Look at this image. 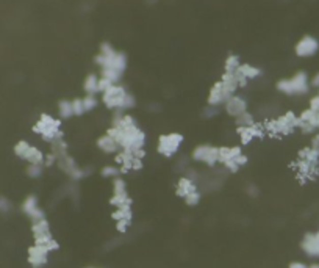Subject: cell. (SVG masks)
<instances>
[{"label":"cell","mask_w":319,"mask_h":268,"mask_svg":"<svg viewBox=\"0 0 319 268\" xmlns=\"http://www.w3.org/2000/svg\"><path fill=\"white\" fill-rule=\"evenodd\" d=\"M105 133L113 137L122 151H130L141 158L146 157L147 135L132 115L116 112L111 119V126L106 129Z\"/></svg>","instance_id":"obj_1"},{"label":"cell","mask_w":319,"mask_h":268,"mask_svg":"<svg viewBox=\"0 0 319 268\" xmlns=\"http://www.w3.org/2000/svg\"><path fill=\"white\" fill-rule=\"evenodd\" d=\"M96 63L100 66V77L110 78L113 84H119L129 60L124 52H118L110 43H102L99 55L96 57Z\"/></svg>","instance_id":"obj_2"},{"label":"cell","mask_w":319,"mask_h":268,"mask_svg":"<svg viewBox=\"0 0 319 268\" xmlns=\"http://www.w3.org/2000/svg\"><path fill=\"white\" fill-rule=\"evenodd\" d=\"M294 168L301 183H308L316 180L319 176V152L314 151L311 146L301 149L299 154H297Z\"/></svg>","instance_id":"obj_3"},{"label":"cell","mask_w":319,"mask_h":268,"mask_svg":"<svg viewBox=\"0 0 319 268\" xmlns=\"http://www.w3.org/2000/svg\"><path fill=\"white\" fill-rule=\"evenodd\" d=\"M102 102L106 109L114 113L132 110L136 104L135 96L119 84H114L113 87H110L108 90L102 93Z\"/></svg>","instance_id":"obj_4"},{"label":"cell","mask_w":319,"mask_h":268,"mask_svg":"<svg viewBox=\"0 0 319 268\" xmlns=\"http://www.w3.org/2000/svg\"><path fill=\"white\" fill-rule=\"evenodd\" d=\"M266 133L274 137H286L299 129V115L294 112H285L283 115L269 119L265 124Z\"/></svg>","instance_id":"obj_5"},{"label":"cell","mask_w":319,"mask_h":268,"mask_svg":"<svg viewBox=\"0 0 319 268\" xmlns=\"http://www.w3.org/2000/svg\"><path fill=\"white\" fill-rule=\"evenodd\" d=\"M249 162L241 146H219V165L228 173H238Z\"/></svg>","instance_id":"obj_6"},{"label":"cell","mask_w":319,"mask_h":268,"mask_svg":"<svg viewBox=\"0 0 319 268\" xmlns=\"http://www.w3.org/2000/svg\"><path fill=\"white\" fill-rule=\"evenodd\" d=\"M33 132L39 135L44 141L52 143L53 140L63 138V129H61V119L55 118L49 113H42L33 126Z\"/></svg>","instance_id":"obj_7"},{"label":"cell","mask_w":319,"mask_h":268,"mask_svg":"<svg viewBox=\"0 0 319 268\" xmlns=\"http://www.w3.org/2000/svg\"><path fill=\"white\" fill-rule=\"evenodd\" d=\"M275 88L286 96H304L310 91V77L305 71H297L294 75L279 80Z\"/></svg>","instance_id":"obj_8"},{"label":"cell","mask_w":319,"mask_h":268,"mask_svg":"<svg viewBox=\"0 0 319 268\" xmlns=\"http://www.w3.org/2000/svg\"><path fill=\"white\" fill-rule=\"evenodd\" d=\"M32 234H33L35 243L44 246L46 250L50 251V254L60 250V243L52 234L50 223L47 221V218H42V220L32 223Z\"/></svg>","instance_id":"obj_9"},{"label":"cell","mask_w":319,"mask_h":268,"mask_svg":"<svg viewBox=\"0 0 319 268\" xmlns=\"http://www.w3.org/2000/svg\"><path fill=\"white\" fill-rule=\"evenodd\" d=\"M185 143V137L179 132H169L158 137L157 141V152L166 158H172L179 154Z\"/></svg>","instance_id":"obj_10"},{"label":"cell","mask_w":319,"mask_h":268,"mask_svg":"<svg viewBox=\"0 0 319 268\" xmlns=\"http://www.w3.org/2000/svg\"><path fill=\"white\" fill-rule=\"evenodd\" d=\"M191 158H193L194 163H200L205 165V167L215 168L219 163V146H215V144H199L191 152Z\"/></svg>","instance_id":"obj_11"},{"label":"cell","mask_w":319,"mask_h":268,"mask_svg":"<svg viewBox=\"0 0 319 268\" xmlns=\"http://www.w3.org/2000/svg\"><path fill=\"white\" fill-rule=\"evenodd\" d=\"M14 154L20 158L27 162L28 165H33V163H38V165H44V158H46V154L42 152L38 146L35 144L25 141V140H20L16 143L14 146Z\"/></svg>","instance_id":"obj_12"},{"label":"cell","mask_w":319,"mask_h":268,"mask_svg":"<svg viewBox=\"0 0 319 268\" xmlns=\"http://www.w3.org/2000/svg\"><path fill=\"white\" fill-rule=\"evenodd\" d=\"M56 167L65 173L72 182H78L84 177H88L91 170L90 168H81L78 167V163L75 162L74 157H71L69 154H66L65 157H61L56 160Z\"/></svg>","instance_id":"obj_13"},{"label":"cell","mask_w":319,"mask_h":268,"mask_svg":"<svg viewBox=\"0 0 319 268\" xmlns=\"http://www.w3.org/2000/svg\"><path fill=\"white\" fill-rule=\"evenodd\" d=\"M113 193L110 198V204L114 209H121V207H130L133 205V199L129 195V190H127V182L119 176L116 179H113Z\"/></svg>","instance_id":"obj_14"},{"label":"cell","mask_w":319,"mask_h":268,"mask_svg":"<svg viewBox=\"0 0 319 268\" xmlns=\"http://www.w3.org/2000/svg\"><path fill=\"white\" fill-rule=\"evenodd\" d=\"M114 160H116V165L119 167L121 173L125 174V173H133V171H139L142 170L144 163L141 157H138L136 154L130 152V151H119L116 155H114Z\"/></svg>","instance_id":"obj_15"},{"label":"cell","mask_w":319,"mask_h":268,"mask_svg":"<svg viewBox=\"0 0 319 268\" xmlns=\"http://www.w3.org/2000/svg\"><path fill=\"white\" fill-rule=\"evenodd\" d=\"M237 94V91H233L231 88H228L222 80L216 82L215 85L210 88V93H208V97H207V102L210 107H216L219 109L221 105H224L225 102L233 96Z\"/></svg>","instance_id":"obj_16"},{"label":"cell","mask_w":319,"mask_h":268,"mask_svg":"<svg viewBox=\"0 0 319 268\" xmlns=\"http://www.w3.org/2000/svg\"><path fill=\"white\" fill-rule=\"evenodd\" d=\"M111 218L116 223V231L119 234H125L133 224V205H130V207L114 209V212L111 213Z\"/></svg>","instance_id":"obj_17"},{"label":"cell","mask_w":319,"mask_h":268,"mask_svg":"<svg viewBox=\"0 0 319 268\" xmlns=\"http://www.w3.org/2000/svg\"><path fill=\"white\" fill-rule=\"evenodd\" d=\"M237 133L240 137V141L243 146H247V144H250L253 140L263 138L266 135V129H265V124H262V122H253L252 126H247V127H237Z\"/></svg>","instance_id":"obj_18"},{"label":"cell","mask_w":319,"mask_h":268,"mask_svg":"<svg viewBox=\"0 0 319 268\" xmlns=\"http://www.w3.org/2000/svg\"><path fill=\"white\" fill-rule=\"evenodd\" d=\"M299 130L305 135H313L319 132V112L305 109L299 115Z\"/></svg>","instance_id":"obj_19"},{"label":"cell","mask_w":319,"mask_h":268,"mask_svg":"<svg viewBox=\"0 0 319 268\" xmlns=\"http://www.w3.org/2000/svg\"><path fill=\"white\" fill-rule=\"evenodd\" d=\"M317 50H319V41L311 35L302 36L299 41H297V44L294 47L296 55L301 58H310V57L316 55Z\"/></svg>","instance_id":"obj_20"},{"label":"cell","mask_w":319,"mask_h":268,"mask_svg":"<svg viewBox=\"0 0 319 268\" xmlns=\"http://www.w3.org/2000/svg\"><path fill=\"white\" fill-rule=\"evenodd\" d=\"M49 256H50L49 250H46L44 246L35 243L33 246L28 248L27 259H28V263H30L32 268H44L49 263Z\"/></svg>","instance_id":"obj_21"},{"label":"cell","mask_w":319,"mask_h":268,"mask_svg":"<svg viewBox=\"0 0 319 268\" xmlns=\"http://www.w3.org/2000/svg\"><path fill=\"white\" fill-rule=\"evenodd\" d=\"M301 250L310 259H319V229L307 232L301 240Z\"/></svg>","instance_id":"obj_22"},{"label":"cell","mask_w":319,"mask_h":268,"mask_svg":"<svg viewBox=\"0 0 319 268\" xmlns=\"http://www.w3.org/2000/svg\"><path fill=\"white\" fill-rule=\"evenodd\" d=\"M22 212L32 220V223H35V221H38V220H42V218H46L44 210H42V209H41V205H39L38 196H35V195H28V196L22 201Z\"/></svg>","instance_id":"obj_23"},{"label":"cell","mask_w":319,"mask_h":268,"mask_svg":"<svg viewBox=\"0 0 319 268\" xmlns=\"http://www.w3.org/2000/svg\"><path fill=\"white\" fill-rule=\"evenodd\" d=\"M224 110L228 116L238 118L240 115L247 112V99L241 94H233L224 104Z\"/></svg>","instance_id":"obj_24"},{"label":"cell","mask_w":319,"mask_h":268,"mask_svg":"<svg viewBox=\"0 0 319 268\" xmlns=\"http://www.w3.org/2000/svg\"><path fill=\"white\" fill-rule=\"evenodd\" d=\"M199 190H200V189H199L197 180L188 177L186 174L180 176L179 180H177V183H176V195H177L179 198H182L183 201H185L188 196L193 195V193L199 192Z\"/></svg>","instance_id":"obj_25"},{"label":"cell","mask_w":319,"mask_h":268,"mask_svg":"<svg viewBox=\"0 0 319 268\" xmlns=\"http://www.w3.org/2000/svg\"><path fill=\"white\" fill-rule=\"evenodd\" d=\"M96 144H97L99 151H102L106 155H116L121 151V148H119V144L116 143V140L113 137H110L108 133L99 137Z\"/></svg>","instance_id":"obj_26"},{"label":"cell","mask_w":319,"mask_h":268,"mask_svg":"<svg viewBox=\"0 0 319 268\" xmlns=\"http://www.w3.org/2000/svg\"><path fill=\"white\" fill-rule=\"evenodd\" d=\"M50 152L58 158L65 157L66 154H69V149H68V144L65 141V138H58V140H53L50 143Z\"/></svg>","instance_id":"obj_27"},{"label":"cell","mask_w":319,"mask_h":268,"mask_svg":"<svg viewBox=\"0 0 319 268\" xmlns=\"http://www.w3.org/2000/svg\"><path fill=\"white\" fill-rule=\"evenodd\" d=\"M99 78L100 77H97L96 74L86 75V78H84V82H83V90H84V93L90 94V96H96L99 93Z\"/></svg>","instance_id":"obj_28"},{"label":"cell","mask_w":319,"mask_h":268,"mask_svg":"<svg viewBox=\"0 0 319 268\" xmlns=\"http://www.w3.org/2000/svg\"><path fill=\"white\" fill-rule=\"evenodd\" d=\"M238 72L243 77H246L247 80H253V78H257V77L262 75V69L250 65V63H241V66L238 68Z\"/></svg>","instance_id":"obj_29"},{"label":"cell","mask_w":319,"mask_h":268,"mask_svg":"<svg viewBox=\"0 0 319 268\" xmlns=\"http://www.w3.org/2000/svg\"><path fill=\"white\" fill-rule=\"evenodd\" d=\"M58 115H60V119H69L74 115V109H72V100L69 99H63L60 100L58 104Z\"/></svg>","instance_id":"obj_30"},{"label":"cell","mask_w":319,"mask_h":268,"mask_svg":"<svg viewBox=\"0 0 319 268\" xmlns=\"http://www.w3.org/2000/svg\"><path fill=\"white\" fill-rule=\"evenodd\" d=\"M241 66V61H240V57L235 55V53H230L227 58H225V63H224V72H230V74H235L238 71V68Z\"/></svg>","instance_id":"obj_31"},{"label":"cell","mask_w":319,"mask_h":268,"mask_svg":"<svg viewBox=\"0 0 319 268\" xmlns=\"http://www.w3.org/2000/svg\"><path fill=\"white\" fill-rule=\"evenodd\" d=\"M100 174L105 179H111L113 180V179L121 176V170H119L118 165H105V167L102 168V171H100Z\"/></svg>","instance_id":"obj_32"},{"label":"cell","mask_w":319,"mask_h":268,"mask_svg":"<svg viewBox=\"0 0 319 268\" xmlns=\"http://www.w3.org/2000/svg\"><path fill=\"white\" fill-rule=\"evenodd\" d=\"M235 122H237V127H247V126H252L253 122H257L255 121V116L249 112L240 115L238 118H235Z\"/></svg>","instance_id":"obj_33"},{"label":"cell","mask_w":319,"mask_h":268,"mask_svg":"<svg viewBox=\"0 0 319 268\" xmlns=\"http://www.w3.org/2000/svg\"><path fill=\"white\" fill-rule=\"evenodd\" d=\"M81 100H83L84 113H90V112H93V110L99 105V100H97V97H96V96H90V94H86L84 97H81Z\"/></svg>","instance_id":"obj_34"},{"label":"cell","mask_w":319,"mask_h":268,"mask_svg":"<svg viewBox=\"0 0 319 268\" xmlns=\"http://www.w3.org/2000/svg\"><path fill=\"white\" fill-rule=\"evenodd\" d=\"M42 173H44V165L33 163V165H28L27 167V174L32 179H39L42 176Z\"/></svg>","instance_id":"obj_35"},{"label":"cell","mask_w":319,"mask_h":268,"mask_svg":"<svg viewBox=\"0 0 319 268\" xmlns=\"http://www.w3.org/2000/svg\"><path fill=\"white\" fill-rule=\"evenodd\" d=\"M72 109H74V115H75V116L84 115V107H83V100H81V97H77V99L72 100Z\"/></svg>","instance_id":"obj_36"},{"label":"cell","mask_w":319,"mask_h":268,"mask_svg":"<svg viewBox=\"0 0 319 268\" xmlns=\"http://www.w3.org/2000/svg\"><path fill=\"white\" fill-rule=\"evenodd\" d=\"M13 209L11 201L5 196H0V213H10Z\"/></svg>","instance_id":"obj_37"},{"label":"cell","mask_w":319,"mask_h":268,"mask_svg":"<svg viewBox=\"0 0 319 268\" xmlns=\"http://www.w3.org/2000/svg\"><path fill=\"white\" fill-rule=\"evenodd\" d=\"M114 84L110 80V78H105V77H100L99 78V93H103V91H106L110 87H113Z\"/></svg>","instance_id":"obj_38"},{"label":"cell","mask_w":319,"mask_h":268,"mask_svg":"<svg viewBox=\"0 0 319 268\" xmlns=\"http://www.w3.org/2000/svg\"><path fill=\"white\" fill-rule=\"evenodd\" d=\"M53 165H56V157H55L52 152L46 154V158H44V167L50 168V167H53Z\"/></svg>","instance_id":"obj_39"},{"label":"cell","mask_w":319,"mask_h":268,"mask_svg":"<svg viewBox=\"0 0 319 268\" xmlns=\"http://www.w3.org/2000/svg\"><path fill=\"white\" fill-rule=\"evenodd\" d=\"M308 109L313 110V112H319V94H316V96H313V97L310 99Z\"/></svg>","instance_id":"obj_40"},{"label":"cell","mask_w":319,"mask_h":268,"mask_svg":"<svg viewBox=\"0 0 319 268\" xmlns=\"http://www.w3.org/2000/svg\"><path fill=\"white\" fill-rule=\"evenodd\" d=\"M218 112H219V109H216V107H207L205 110H204V116L205 118H213V116H216L218 115Z\"/></svg>","instance_id":"obj_41"},{"label":"cell","mask_w":319,"mask_h":268,"mask_svg":"<svg viewBox=\"0 0 319 268\" xmlns=\"http://www.w3.org/2000/svg\"><path fill=\"white\" fill-rule=\"evenodd\" d=\"M310 146L314 149V151H317L319 152V132H316V133H313V138H311V143H310Z\"/></svg>","instance_id":"obj_42"},{"label":"cell","mask_w":319,"mask_h":268,"mask_svg":"<svg viewBox=\"0 0 319 268\" xmlns=\"http://www.w3.org/2000/svg\"><path fill=\"white\" fill-rule=\"evenodd\" d=\"M258 193H260V190H258L257 187H255L253 183H249V185H247V195H249V196H253V198H255V196H258Z\"/></svg>","instance_id":"obj_43"},{"label":"cell","mask_w":319,"mask_h":268,"mask_svg":"<svg viewBox=\"0 0 319 268\" xmlns=\"http://www.w3.org/2000/svg\"><path fill=\"white\" fill-rule=\"evenodd\" d=\"M310 87H313V88L319 90V72H317V74H314V75L310 78Z\"/></svg>","instance_id":"obj_44"},{"label":"cell","mask_w":319,"mask_h":268,"mask_svg":"<svg viewBox=\"0 0 319 268\" xmlns=\"http://www.w3.org/2000/svg\"><path fill=\"white\" fill-rule=\"evenodd\" d=\"M288 268H307V263H304L301 260H294L288 265Z\"/></svg>","instance_id":"obj_45"},{"label":"cell","mask_w":319,"mask_h":268,"mask_svg":"<svg viewBox=\"0 0 319 268\" xmlns=\"http://www.w3.org/2000/svg\"><path fill=\"white\" fill-rule=\"evenodd\" d=\"M307 268H319V262H313V263L307 265Z\"/></svg>","instance_id":"obj_46"},{"label":"cell","mask_w":319,"mask_h":268,"mask_svg":"<svg viewBox=\"0 0 319 268\" xmlns=\"http://www.w3.org/2000/svg\"><path fill=\"white\" fill-rule=\"evenodd\" d=\"M88 268H99V266H88Z\"/></svg>","instance_id":"obj_47"},{"label":"cell","mask_w":319,"mask_h":268,"mask_svg":"<svg viewBox=\"0 0 319 268\" xmlns=\"http://www.w3.org/2000/svg\"><path fill=\"white\" fill-rule=\"evenodd\" d=\"M317 94H319V90H317Z\"/></svg>","instance_id":"obj_48"}]
</instances>
